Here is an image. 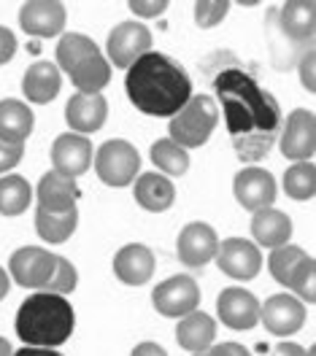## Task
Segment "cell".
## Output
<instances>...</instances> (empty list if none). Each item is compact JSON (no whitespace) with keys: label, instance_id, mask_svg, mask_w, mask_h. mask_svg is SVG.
I'll list each match as a JSON object with an SVG mask.
<instances>
[{"label":"cell","instance_id":"6da1fadb","mask_svg":"<svg viewBox=\"0 0 316 356\" xmlns=\"http://www.w3.org/2000/svg\"><path fill=\"white\" fill-rule=\"evenodd\" d=\"M214 92L225 113L227 133L232 138V152L241 162H260L268 154L281 130V106L268 89L241 67L235 60L216 67Z\"/></svg>","mask_w":316,"mask_h":356},{"label":"cell","instance_id":"7a4b0ae2","mask_svg":"<svg viewBox=\"0 0 316 356\" xmlns=\"http://www.w3.org/2000/svg\"><path fill=\"white\" fill-rule=\"evenodd\" d=\"M125 89H127L130 103L141 113L171 119L189 103L192 79L168 54L146 51L141 60L127 67Z\"/></svg>","mask_w":316,"mask_h":356},{"label":"cell","instance_id":"3957f363","mask_svg":"<svg viewBox=\"0 0 316 356\" xmlns=\"http://www.w3.org/2000/svg\"><path fill=\"white\" fill-rule=\"evenodd\" d=\"M14 327H17V337L24 346L60 348L73 334L76 313L63 294L35 291L19 305Z\"/></svg>","mask_w":316,"mask_h":356},{"label":"cell","instance_id":"277c9868","mask_svg":"<svg viewBox=\"0 0 316 356\" xmlns=\"http://www.w3.org/2000/svg\"><path fill=\"white\" fill-rule=\"evenodd\" d=\"M219 124V106L211 95H192L176 116H171L168 140L181 149H200Z\"/></svg>","mask_w":316,"mask_h":356},{"label":"cell","instance_id":"5b68a950","mask_svg":"<svg viewBox=\"0 0 316 356\" xmlns=\"http://www.w3.org/2000/svg\"><path fill=\"white\" fill-rule=\"evenodd\" d=\"M268 267H271L273 281L297 291L300 302H314L316 300V265L311 254H306L300 245L287 243L281 248H273Z\"/></svg>","mask_w":316,"mask_h":356},{"label":"cell","instance_id":"8992f818","mask_svg":"<svg viewBox=\"0 0 316 356\" xmlns=\"http://www.w3.org/2000/svg\"><path fill=\"white\" fill-rule=\"evenodd\" d=\"M92 165H95V173L97 178L106 184V186H127L138 178L141 170V154L130 140H122V138H113L106 140L95 156H92Z\"/></svg>","mask_w":316,"mask_h":356},{"label":"cell","instance_id":"52a82bcc","mask_svg":"<svg viewBox=\"0 0 316 356\" xmlns=\"http://www.w3.org/2000/svg\"><path fill=\"white\" fill-rule=\"evenodd\" d=\"M152 302H155L157 313H162L165 318H184L187 313L198 311V305H200L198 281L184 275V273L171 275L152 291Z\"/></svg>","mask_w":316,"mask_h":356},{"label":"cell","instance_id":"ba28073f","mask_svg":"<svg viewBox=\"0 0 316 356\" xmlns=\"http://www.w3.org/2000/svg\"><path fill=\"white\" fill-rule=\"evenodd\" d=\"M281 154L292 162H308L316 149V122L314 113L306 108H294L284 122H281Z\"/></svg>","mask_w":316,"mask_h":356},{"label":"cell","instance_id":"9c48e42d","mask_svg":"<svg viewBox=\"0 0 316 356\" xmlns=\"http://www.w3.org/2000/svg\"><path fill=\"white\" fill-rule=\"evenodd\" d=\"M109 60L116 67H130L146 51H152V30L141 22H119L106 41Z\"/></svg>","mask_w":316,"mask_h":356},{"label":"cell","instance_id":"30bf717a","mask_svg":"<svg viewBox=\"0 0 316 356\" xmlns=\"http://www.w3.org/2000/svg\"><path fill=\"white\" fill-rule=\"evenodd\" d=\"M54 259L57 254L46 251V248H38V245H24L19 251L11 254L8 259V273L11 278L22 286V289H35L44 291L46 281L54 270Z\"/></svg>","mask_w":316,"mask_h":356},{"label":"cell","instance_id":"8fae6325","mask_svg":"<svg viewBox=\"0 0 316 356\" xmlns=\"http://www.w3.org/2000/svg\"><path fill=\"white\" fill-rule=\"evenodd\" d=\"M214 259L225 275L238 281H251L262 267V251L246 238H227L219 241V251Z\"/></svg>","mask_w":316,"mask_h":356},{"label":"cell","instance_id":"7c38bea8","mask_svg":"<svg viewBox=\"0 0 316 356\" xmlns=\"http://www.w3.org/2000/svg\"><path fill=\"white\" fill-rule=\"evenodd\" d=\"M176 251H179V259L184 267H192V270L205 267L219 251V235L211 224L189 222L179 232Z\"/></svg>","mask_w":316,"mask_h":356},{"label":"cell","instance_id":"4fadbf2b","mask_svg":"<svg viewBox=\"0 0 316 356\" xmlns=\"http://www.w3.org/2000/svg\"><path fill=\"white\" fill-rule=\"evenodd\" d=\"M92 143L87 140V135H76V133H63L54 138L52 143V165H54V173L65 178L84 176L92 165Z\"/></svg>","mask_w":316,"mask_h":356},{"label":"cell","instance_id":"5bb4252c","mask_svg":"<svg viewBox=\"0 0 316 356\" xmlns=\"http://www.w3.org/2000/svg\"><path fill=\"white\" fill-rule=\"evenodd\" d=\"M232 192H235V200L254 213V211L271 208L276 202V178L271 176V170L260 165H246L232 181Z\"/></svg>","mask_w":316,"mask_h":356},{"label":"cell","instance_id":"9a60e30c","mask_svg":"<svg viewBox=\"0 0 316 356\" xmlns=\"http://www.w3.org/2000/svg\"><path fill=\"white\" fill-rule=\"evenodd\" d=\"M65 6L57 0H30L19 11V27L33 38H57L65 27Z\"/></svg>","mask_w":316,"mask_h":356},{"label":"cell","instance_id":"2e32d148","mask_svg":"<svg viewBox=\"0 0 316 356\" xmlns=\"http://www.w3.org/2000/svg\"><path fill=\"white\" fill-rule=\"evenodd\" d=\"M276 27L290 44H314L316 30V3L314 0H290L276 8Z\"/></svg>","mask_w":316,"mask_h":356},{"label":"cell","instance_id":"e0dca14e","mask_svg":"<svg viewBox=\"0 0 316 356\" xmlns=\"http://www.w3.org/2000/svg\"><path fill=\"white\" fill-rule=\"evenodd\" d=\"M260 321L271 334H294L306 324V305L294 294H273L260 305Z\"/></svg>","mask_w":316,"mask_h":356},{"label":"cell","instance_id":"ac0fdd59","mask_svg":"<svg viewBox=\"0 0 316 356\" xmlns=\"http://www.w3.org/2000/svg\"><path fill=\"white\" fill-rule=\"evenodd\" d=\"M216 313H219L222 324H227L230 330L244 332V330L257 327V321H260V300L248 289L230 286V289H225L219 294Z\"/></svg>","mask_w":316,"mask_h":356},{"label":"cell","instance_id":"d6986e66","mask_svg":"<svg viewBox=\"0 0 316 356\" xmlns=\"http://www.w3.org/2000/svg\"><path fill=\"white\" fill-rule=\"evenodd\" d=\"M155 254L152 248L143 243H127L122 245L113 257V273L122 284L127 286H143L155 275Z\"/></svg>","mask_w":316,"mask_h":356},{"label":"cell","instance_id":"ffe728a7","mask_svg":"<svg viewBox=\"0 0 316 356\" xmlns=\"http://www.w3.org/2000/svg\"><path fill=\"white\" fill-rule=\"evenodd\" d=\"M65 119L76 135L97 133L109 119V103L103 95H79L76 92L68 100Z\"/></svg>","mask_w":316,"mask_h":356},{"label":"cell","instance_id":"44dd1931","mask_svg":"<svg viewBox=\"0 0 316 356\" xmlns=\"http://www.w3.org/2000/svg\"><path fill=\"white\" fill-rule=\"evenodd\" d=\"M251 235L262 248H281L292 238V219L278 208H262L251 213Z\"/></svg>","mask_w":316,"mask_h":356},{"label":"cell","instance_id":"7402d4cb","mask_svg":"<svg viewBox=\"0 0 316 356\" xmlns=\"http://www.w3.org/2000/svg\"><path fill=\"white\" fill-rule=\"evenodd\" d=\"M60 89H63V76H60V67L54 63L38 60L27 67L22 79V92L30 103L46 106L60 95Z\"/></svg>","mask_w":316,"mask_h":356},{"label":"cell","instance_id":"603a6c76","mask_svg":"<svg viewBox=\"0 0 316 356\" xmlns=\"http://www.w3.org/2000/svg\"><path fill=\"white\" fill-rule=\"evenodd\" d=\"M76 200H79V186L73 178L49 170L38 181V208L46 213H68L76 208Z\"/></svg>","mask_w":316,"mask_h":356},{"label":"cell","instance_id":"cb8c5ba5","mask_svg":"<svg viewBox=\"0 0 316 356\" xmlns=\"http://www.w3.org/2000/svg\"><path fill=\"white\" fill-rule=\"evenodd\" d=\"M214 337H216V321L203 311H192L187 313L184 318H179V327H176V340L184 351H192V354H200L208 351L214 346Z\"/></svg>","mask_w":316,"mask_h":356},{"label":"cell","instance_id":"d4e9b609","mask_svg":"<svg viewBox=\"0 0 316 356\" xmlns=\"http://www.w3.org/2000/svg\"><path fill=\"white\" fill-rule=\"evenodd\" d=\"M136 200L149 213H162L176 200V186L162 173H141L136 178Z\"/></svg>","mask_w":316,"mask_h":356},{"label":"cell","instance_id":"484cf974","mask_svg":"<svg viewBox=\"0 0 316 356\" xmlns=\"http://www.w3.org/2000/svg\"><path fill=\"white\" fill-rule=\"evenodd\" d=\"M33 133V111L22 100H0V140L24 143Z\"/></svg>","mask_w":316,"mask_h":356},{"label":"cell","instance_id":"4316f807","mask_svg":"<svg viewBox=\"0 0 316 356\" xmlns=\"http://www.w3.org/2000/svg\"><path fill=\"white\" fill-rule=\"evenodd\" d=\"M95 54H100L97 44L92 41L90 35H81V33H65L60 35V44H57V65L60 70L70 76L81 63L92 60Z\"/></svg>","mask_w":316,"mask_h":356},{"label":"cell","instance_id":"83f0119b","mask_svg":"<svg viewBox=\"0 0 316 356\" xmlns=\"http://www.w3.org/2000/svg\"><path fill=\"white\" fill-rule=\"evenodd\" d=\"M70 81L79 95H100L111 81V63L103 54H95L70 73Z\"/></svg>","mask_w":316,"mask_h":356},{"label":"cell","instance_id":"f1b7e54d","mask_svg":"<svg viewBox=\"0 0 316 356\" xmlns=\"http://www.w3.org/2000/svg\"><path fill=\"white\" fill-rule=\"evenodd\" d=\"M76 224H79V208H73L68 213H46L41 208H35V232L44 243H65L76 232Z\"/></svg>","mask_w":316,"mask_h":356},{"label":"cell","instance_id":"f546056e","mask_svg":"<svg viewBox=\"0 0 316 356\" xmlns=\"http://www.w3.org/2000/svg\"><path fill=\"white\" fill-rule=\"evenodd\" d=\"M33 202V189L22 176H8L0 178V213L3 216H19L30 208Z\"/></svg>","mask_w":316,"mask_h":356},{"label":"cell","instance_id":"4dcf8cb0","mask_svg":"<svg viewBox=\"0 0 316 356\" xmlns=\"http://www.w3.org/2000/svg\"><path fill=\"white\" fill-rule=\"evenodd\" d=\"M149 156H152V162L162 170V176H168V178L184 176V173L189 170V152L181 149V146H176V143L168 140V138L155 140Z\"/></svg>","mask_w":316,"mask_h":356},{"label":"cell","instance_id":"1f68e13d","mask_svg":"<svg viewBox=\"0 0 316 356\" xmlns=\"http://www.w3.org/2000/svg\"><path fill=\"white\" fill-rule=\"evenodd\" d=\"M284 192L292 200H311L316 195V168L314 162H294L284 173Z\"/></svg>","mask_w":316,"mask_h":356},{"label":"cell","instance_id":"d6a6232c","mask_svg":"<svg viewBox=\"0 0 316 356\" xmlns=\"http://www.w3.org/2000/svg\"><path fill=\"white\" fill-rule=\"evenodd\" d=\"M76 284H79V275H76V267L70 265L65 257H57L54 259V270H52V275H49V281H46L44 291H52V294H70V291L76 289Z\"/></svg>","mask_w":316,"mask_h":356},{"label":"cell","instance_id":"836d02e7","mask_svg":"<svg viewBox=\"0 0 316 356\" xmlns=\"http://www.w3.org/2000/svg\"><path fill=\"white\" fill-rule=\"evenodd\" d=\"M230 11V3L227 0H198L195 3V22L198 27H216L222 22Z\"/></svg>","mask_w":316,"mask_h":356},{"label":"cell","instance_id":"e575fe53","mask_svg":"<svg viewBox=\"0 0 316 356\" xmlns=\"http://www.w3.org/2000/svg\"><path fill=\"white\" fill-rule=\"evenodd\" d=\"M22 156H24V143H6V140H0V173L8 176V170L17 168Z\"/></svg>","mask_w":316,"mask_h":356},{"label":"cell","instance_id":"d590c367","mask_svg":"<svg viewBox=\"0 0 316 356\" xmlns=\"http://www.w3.org/2000/svg\"><path fill=\"white\" fill-rule=\"evenodd\" d=\"M130 11L143 19H155L162 11H168V0H130Z\"/></svg>","mask_w":316,"mask_h":356},{"label":"cell","instance_id":"8d00e7d4","mask_svg":"<svg viewBox=\"0 0 316 356\" xmlns=\"http://www.w3.org/2000/svg\"><path fill=\"white\" fill-rule=\"evenodd\" d=\"M314 63H316V57H314V46H311V49H306V51H303V57H300V63H297V73H300V81H303V87L308 89V92H314V89H316Z\"/></svg>","mask_w":316,"mask_h":356},{"label":"cell","instance_id":"74e56055","mask_svg":"<svg viewBox=\"0 0 316 356\" xmlns=\"http://www.w3.org/2000/svg\"><path fill=\"white\" fill-rule=\"evenodd\" d=\"M14 54H17V35H14L8 27L0 24V65L11 63Z\"/></svg>","mask_w":316,"mask_h":356},{"label":"cell","instance_id":"f35d334b","mask_svg":"<svg viewBox=\"0 0 316 356\" xmlns=\"http://www.w3.org/2000/svg\"><path fill=\"white\" fill-rule=\"evenodd\" d=\"M203 356H251L246 346L241 343H219V346H211Z\"/></svg>","mask_w":316,"mask_h":356},{"label":"cell","instance_id":"ab89813d","mask_svg":"<svg viewBox=\"0 0 316 356\" xmlns=\"http://www.w3.org/2000/svg\"><path fill=\"white\" fill-rule=\"evenodd\" d=\"M271 356H314V348H303V346H297V343L284 340V343H278V346L273 348Z\"/></svg>","mask_w":316,"mask_h":356},{"label":"cell","instance_id":"60d3db41","mask_svg":"<svg viewBox=\"0 0 316 356\" xmlns=\"http://www.w3.org/2000/svg\"><path fill=\"white\" fill-rule=\"evenodd\" d=\"M130 356H168V351L159 343H155V340H143V343H138L136 348H133Z\"/></svg>","mask_w":316,"mask_h":356},{"label":"cell","instance_id":"b9f144b4","mask_svg":"<svg viewBox=\"0 0 316 356\" xmlns=\"http://www.w3.org/2000/svg\"><path fill=\"white\" fill-rule=\"evenodd\" d=\"M14 356H63L57 348H35V346H24Z\"/></svg>","mask_w":316,"mask_h":356},{"label":"cell","instance_id":"7bdbcfd3","mask_svg":"<svg viewBox=\"0 0 316 356\" xmlns=\"http://www.w3.org/2000/svg\"><path fill=\"white\" fill-rule=\"evenodd\" d=\"M8 289H11V275H8V273L0 267V300L8 294Z\"/></svg>","mask_w":316,"mask_h":356},{"label":"cell","instance_id":"ee69618b","mask_svg":"<svg viewBox=\"0 0 316 356\" xmlns=\"http://www.w3.org/2000/svg\"><path fill=\"white\" fill-rule=\"evenodd\" d=\"M0 356H14V348H11V343L6 337H0Z\"/></svg>","mask_w":316,"mask_h":356},{"label":"cell","instance_id":"f6af8a7d","mask_svg":"<svg viewBox=\"0 0 316 356\" xmlns=\"http://www.w3.org/2000/svg\"><path fill=\"white\" fill-rule=\"evenodd\" d=\"M205 354V351H200V354H192V356H203Z\"/></svg>","mask_w":316,"mask_h":356}]
</instances>
